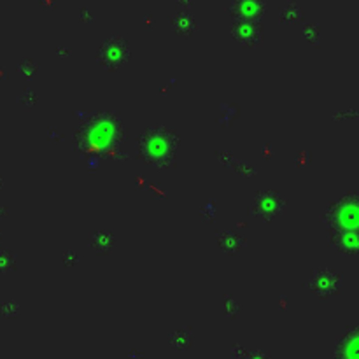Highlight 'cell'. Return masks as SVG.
<instances>
[{"label":"cell","mask_w":359,"mask_h":359,"mask_svg":"<svg viewBox=\"0 0 359 359\" xmlns=\"http://www.w3.org/2000/svg\"><path fill=\"white\" fill-rule=\"evenodd\" d=\"M231 11L242 18H258L265 11V0H235Z\"/></svg>","instance_id":"6da1fadb"},{"label":"cell","mask_w":359,"mask_h":359,"mask_svg":"<svg viewBox=\"0 0 359 359\" xmlns=\"http://www.w3.org/2000/svg\"><path fill=\"white\" fill-rule=\"evenodd\" d=\"M300 18V9L296 8V4H287V8L284 9L282 20L284 22H298Z\"/></svg>","instance_id":"7a4b0ae2"}]
</instances>
